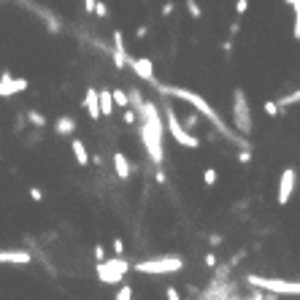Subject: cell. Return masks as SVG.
Wrapping results in <instances>:
<instances>
[{"label": "cell", "mask_w": 300, "mask_h": 300, "mask_svg": "<svg viewBox=\"0 0 300 300\" xmlns=\"http://www.w3.org/2000/svg\"><path fill=\"white\" fill-rule=\"evenodd\" d=\"M114 300H133V289H130V287H122Z\"/></svg>", "instance_id": "cell-27"}, {"label": "cell", "mask_w": 300, "mask_h": 300, "mask_svg": "<svg viewBox=\"0 0 300 300\" xmlns=\"http://www.w3.org/2000/svg\"><path fill=\"white\" fill-rule=\"evenodd\" d=\"M205 265L214 268V265H217V257H214V255H205Z\"/></svg>", "instance_id": "cell-37"}, {"label": "cell", "mask_w": 300, "mask_h": 300, "mask_svg": "<svg viewBox=\"0 0 300 300\" xmlns=\"http://www.w3.org/2000/svg\"><path fill=\"white\" fill-rule=\"evenodd\" d=\"M111 103H117L119 108H127V92H122V89L111 92Z\"/></svg>", "instance_id": "cell-21"}, {"label": "cell", "mask_w": 300, "mask_h": 300, "mask_svg": "<svg viewBox=\"0 0 300 300\" xmlns=\"http://www.w3.org/2000/svg\"><path fill=\"white\" fill-rule=\"evenodd\" d=\"M27 119H30L33 127H46V117L41 114V111H27Z\"/></svg>", "instance_id": "cell-20"}, {"label": "cell", "mask_w": 300, "mask_h": 300, "mask_svg": "<svg viewBox=\"0 0 300 300\" xmlns=\"http://www.w3.org/2000/svg\"><path fill=\"white\" fill-rule=\"evenodd\" d=\"M92 14H98L100 19H106V16H108V6H106V3H100V0H98V3H95V11H92Z\"/></svg>", "instance_id": "cell-26"}, {"label": "cell", "mask_w": 300, "mask_h": 300, "mask_svg": "<svg viewBox=\"0 0 300 300\" xmlns=\"http://www.w3.org/2000/svg\"><path fill=\"white\" fill-rule=\"evenodd\" d=\"M146 33H149V27H146V25H141L138 30H135V38H138V41H141V38H146Z\"/></svg>", "instance_id": "cell-33"}, {"label": "cell", "mask_w": 300, "mask_h": 300, "mask_svg": "<svg viewBox=\"0 0 300 300\" xmlns=\"http://www.w3.org/2000/svg\"><path fill=\"white\" fill-rule=\"evenodd\" d=\"M295 184H297V171L295 168H284L281 171V179H279V205H287L289 198L295 192Z\"/></svg>", "instance_id": "cell-8"}, {"label": "cell", "mask_w": 300, "mask_h": 300, "mask_svg": "<svg viewBox=\"0 0 300 300\" xmlns=\"http://www.w3.org/2000/svg\"><path fill=\"white\" fill-rule=\"evenodd\" d=\"M84 108H87L89 119H100V108H98V89L87 87V95H84Z\"/></svg>", "instance_id": "cell-13"}, {"label": "cell", "mask_w": 300, "mask_h": 300, "mask_svg": "<svg viewBox=\"0 0 300 300\" xmlns=\"http://www.w3.org/2000/svg\"><path fill=\"white\" fill-rule=\"evenodd\" d=\"M154 87H157V92H163V95H173V98H181L184 103H190V106L195 108V114H203L205 119H211L214 122V127L217 130H222V133H227L230 135V141L233 144H238L241 146V152H249V141H243V138H238V135H233L230 130H227V125L219 119V114L214 111L209 103H205L198 92H192V89H184V87H171V84H157L154 81Z\"/></svg>", "instance_id": "cell-1"}, {"label": "cell", "mask_w": 300, "mask_h": 300, "mask_svg": "<svg viewBox=\"0 0 300 300\" xmlns=\"http://www.w3.org/2000/svg\"><path fill=\"white\" fill-rule=\"evenodd\" d=\"M95 260H98V265H100V262H106V249H103L100 243L95 246Z\"/></svg>", "instance_id": "cell-29"}, {"label": "cell", "mask_w": 300, "mask_h": 300, "mask_svg": "<svg viewBox=\"0 0 300 300\" xmlns=\"http://www.w3.org/2000/svg\"><path fill=\"white\" fill-rule=\"evenodd\" d=\"M184 268L181 257H157V260H144L135 262L138 273H152V276H165V273H176V270Z\"/></svg>", "instance_id": "cell-3"}, {"label": "cell", "mask_w": 300, "mask_h": 300, "mask_svg": "<svg viewBox=\"0 0 300 300\" xmlns=\"http://www.w3.org/2000/svg\"><path fill=\"white\" fill-rule=\"evenodd\" d=\"M141 119H144V125H146V127H152L154 133H163V119H160V108H157L152 100H144V108H141Z\"/></svg>", "instance_id": "cell-10"}, {"label": "cell", "mask_w": 300, "mask_h": 300, "mask_svg": "<svg viewBox=\"0 0 300 300\" xmlns=\"http://www.w3.org/2000/svg\"><path fill=\"white\" fill-rule=\"evenodd\" d=\"M141 138H144V146H146V152L149 157H152V163L160 168L165 163V152H163V133H154L152 127H146V125H141Z\"/></svg>", "instance_id": "cell-6"}, {"label": "cell", "mask_w": 300, "mask_h": 300, "mask_svg": "<svg viewBox=\"0 0 300 300\" xmlns=\"http://www.w3.org/2000/svg\"><path fill=\"white\" fill-rule=\"evenodd\" d=\"M111 249H114L117 260H122V255H125V241H122V238H114V243H111Z\"/></svg>", "instance_id": "cell-25"}, {"label": "cell", "mask_w": 300, "mask_h": 300, "mask_svg": "<svg viewBox=\"0 0 300 300\" xmlns=\"http://www.w3.org/2000/svg\"><path fill=\"white\" fill-rule=\"evenodd\" d=\"M98 108H100V117H111L114 103H111V92L108 89H100L98 92Z\"/></svg>", "instance_id": "cell-18"}, {"label": "cell", "mask_w": 300, "mask_h": 300, "mask_svg": "<svg viewBox=\"0 0 300 300\" xmlns=\"http://www.w3.org/2000/svg\"><path fill=\"white\" fill-rule=\"evenodd\" d=\"M84 8H87V11H95V0H84Z\"/></svg>", "instance_id": "cell-39"}, {"label": "cell", "mask_w": 300, "mask_h": 300, "mask_svg": "<svg viewBox=\"0 0 300 300\" xmlns=\"http://www.w3.org/2000/svg\"><path fill=\"white\" fill-rule=\"evenodd\" d=\"M160 14H163V16H171V14H173V3H165Z\"/></svg>", "instance_id": "cell-35"}, {"label": "cell", "mask_w": 300, "mask_h": 300, "mask_svg": "<svg viewBox=\"0 0 300 300\" xmlns=\"http://www.w3.org/2000/svg\"><path fill=\"white\" fill-rule=\"evenodd\" d=\"M217 179H219L217 168H209V171L203 173V181H205V187H214V184H217Z\"/></svg>", "instance_id": "cell-22"}, {"label": "cell", "mask_w": 300, "mask_h": 300, "mask_svg": "<svg viewBox=\"0 0 300 300\" xmlns=\"http://www.w3.org/2000/svg\"><path fill=\"white\" fill-rule=\"evenodd\" d=\"M125 65H130L141 79H146V81H154V65H152V60H146V57H141V60H135V57H130L127 54V62Z\"/></svg>", "instance_id": "cell-11"}, {"label": "cell", "mask_w": 300, "mask_h": 300, "mask_svg": "<svg viewBox=\"0 0 300 300\" xmlns=\"http://www.w3.org/2000/svg\"><path fill=\"white\" fill-rule=\"evenodd\" d=\"M114 62H117V68H125V62H127V46H125L122 30H114Z\"/></svg>", "instance_id": "cell-12"}, {"label": "cell", "mask_w": 300, "mask_h": 300, "mask_svg": "<svg viewBox=\"0 0 300 300\" xmlns=\"http://www.w3.org/2000/svg\"><path fill=\"white\" fill-rule=\"evenodd\" d=\"M125 122H127V125H133V122H135V111H125Z\"/></svg>", "instance_id": "cell-36"}, {"label": "cell", "mask_w": 300, "mask_h": 300, "mask_svg": "<svg viewBox=\"0 0 300 300\" xmlns=\"http://www.w3.org/2000/svg\"><path fill=\"white\" fill-rule=\"evenodd\" d=\"M165 119H168V130H171V135L179 141L181 146H187V149H198V146H200V141L195 138L192 133H184V130H181L179 117H176V111H173L171 106H165Z\"/></svg>", "instance_id": "cell-7"}, {"label": "cell", "mask_w": 300, "mask_h": 300, "mask_svg": "<svg viewBox=\"0 0 300 300\" xmlns=\"http://www.w3.org/2000/svg\"><path fill=\"white\" fill-rule=\"evenodd\" d=\"M236 11H238V14H246V11H249V3H246V0H238V3H236Z\"/></svg>", "instance_id": "cell-32"}, {"label": "cell", "mask_w": 300, "mask_h": 300, "mask_svg": "<svg viewBox=\"0 0 300 300\" xmlns=\"http://www.w3.org/2000/svg\"><path fill=\"white\" fill-rule=\"evenodd\" d=\"M54 133L57 135H73L76 133V119L73 117H60L57 122H54Z\"/></svg>", "instance_id": "cell-15"}, {"label": "cell", "mask_w": 300, "mask_h": 300, "mask_svg": "<svg viewBox=\"0 0 300 300\" xmlns=\"http://www.w3.org/2000/svg\"><path fill=\"white\" fill-rule=\"evenodd\" d=\"M0 262H16V265H25V262H30V255H27V251H8V249H3L0 251Z\"/></svg>", "instance_id": "cell-17"}, {"label": "cell", "mask_w": 300, "mask_h": 300, "mask_svg": "<svg viewBox=\"0 0 300 300\" xmlns=\"http://www.w3.org/2000/svg\"><path fill=\"white\" fill-rule=\"evenodd\" d=\"M246 284H251L255 289H262V292H273V295H300V284L297 281H284V279H270V276H246Z\"/></svg>", "instance_id": "cell-2"}, {"label": "cell", "mask_w": 300, "mask_h": 300, "mask_svg": "<svg viewBox=\"0 0 300 300\" xmlns=\"http://www.w3.org/2000/svg\"><path fill=\"white\" fill-rule=\"evenodd\" d=\"M297 100H300V92L295 89V92H292V95H287V98H281V100L276 103V106H279V108H284V106H292V103H297Z\"/></svg>", "instance_id": "cell-23"}, {"label": "cell", "mask_w": 300, "mask_h": 300, "mask_svg": "<svg viewBox=\"0 0 300 300\" xmlns=\"http://www.w3.org/2000/svg\"><path fill=\"white\" fill-rule=\"evenodd\" d=\"M30 198H33V200H43V192L38 190V187H33V190H30Z\"/></svg>", "instance_id": "cell-34"}, {"label": "cell", "mask_w": 300, "mask_h": 300, "mask_svg": "<svg viewBox=\"0 0 300 300\" xmlns=\"http://www.w3.org/2000/svg\"><path fill=\"white\" fill-rule=\"evenodd\" d=\"M127 268H130L127 260H117V257H114V260L100 262V265L95 268V273H98V279L103 281V284H117V281L125 279Z\"/></svg>", "instance_id": "cell-5"}, {"label": "cell", "mask_w": 300, "mask_h": 300, "mask_svg": "<svg viewBox=\"0 0 300 300\" xmlns=\"http://www.w3.org/2000/svg\"><path fill=\"white\" fill-rule=\"evenodd\" d=\"M238 163H241V165H249V163H251V152H241V154H238Z\"/></svg>", "instance_id": "cell-30"}, {"label": "cell", "mask_w": 300, "mask_h": 300, "mask_svg": "<svg viewBox=\"0 0 300 300\" xmlns=\"http://www.w3.org/2000/svg\"><path fill=\"white\" fill-rule=\"evenodd\" d=\"M154 179H157V184H165L168 179H165V173H163V168H160V171H157V176H154Z\"/></svg>", "instance_id": "cell-38"}, {"label": "cell", "mask_w": 300, "mask_h": 300, "mask_svg": "<svg viewBox=\"0 0 300 300\" xmlns=\"http://www.w3.org/2000/svg\"><path fill=\"white\" fill-rule=\"evenodd\" d=\"M233 119H236V127L241 135L251 133V111H249V100L241 87L233 89Z\"/></svg>", "instance_id": "cell-4"}, {"label": "cell", "mask_w": 300, "mask_h": 300, "mask_svg": "<svg viewBox=\"0 0 300 300\" xmlns=\"http://www.w3.org/2000/svg\"><path fill=\"white\" fill-rule=\"evenodd\" d=\"M71 149H73V157H76V163H79V165H89V163H92V160H89L87 146H84V141L73 138V141H71Z\"/></svg>", "instance_id": "cell-16"}, {"label": "cell", "mask_w": 300, "mask_h": 300, "mask_svg": "<svg viewBox=\"0 0 300 300\" xmlns=\"http://www.w3.org/2000/svg\"><path fill=\"white\" fill-rule=\"evenodd\" d=\"M187 11H190V16H192V19H200V6L198 3H195V0H187Z\"/></svg>", "instance_id": "cell-24"}, {"label": "cell", "mask_w": 300, "mask_h": 300, "mask_svg": "<svg viewBox=\"0 0 300 300\" xmlns=\"http://www.w3.org/2000/svg\"><path fill=\"white\" fill-rule=\"evenodd\" d=\"M114 171H117V176H119L122 181H127V179H130V173H133V168H130L127 157L122 154V152H117V154H114Z\"/></svg>", "instance_id": "cell-14"}, {"label": "cell", "mask_w": 300, "mask_h": 300, "mask_svg": "<svg viewBox=\"0 0 300 300\" xmlns=\"http://www.w3.org/2000/svg\"><path fill=\"white\" fill-rule=\"evenodd\" d=\"M262 108H265V114H268V117H276V114H279V106H276L273 100H268V103H265V106H262Z\"/></svg>", "instance_id": "cell-28"}, {"label": "cell", "mask_w": 300, "mask_h": 300, "mask_svg": "<svg viewBox=\"0 0 300 300\" xmlns=\"http://www.w3.org/2000/svg\"><path fill=\"white\" fill-rule=\"evenodd\" d=\"M127 106H133V108H138V114H141V108H144V95L133 87L127 92Z\"/></svg>", "instance_id": "cell-19"}, {"label": "cell", "mask_w": 300, "mask_h": 300, "mask_svg": "<svg viewBox=\"0 0 300 300\" xmlns=\"http://www.w3.org/2000/svg\"><path fill=\"white\" fill-rule=\"evenodd\" d=\"M25 89H27L25 79H16L8 71L0 73V98H14V95H19V92H25Z\"/></svg>", "instance_id": "cell-9"}, {"label": "cell", "mask_w": 300, "mask_h": 300, "mask_svg": "<svg viewBox=\"0 0 300 300\" xmlns=\"http://www.w3.org/2000/svg\"><path fill=\"white\" fill-rule=\"evenodd\" d=\"M168 292V300H181V295H179V289H173V287H168L165 289Z\"/></svg>", "instance_id": "cell-31"}]
</instances>
